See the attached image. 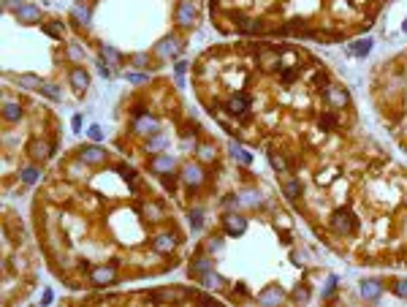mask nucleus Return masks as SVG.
Returning a JSON list of instances; mask_svg holds the SVG:
<instances>
[{"instance_id": "f257e3e1", "label": "nucleus", "mask_w": 407, "mask_h": 307, "mask_svg": "<svg viewBox=\"0 0 407 307\" xmlns=\"http://www.w3.org/2000/svg\"><path fill=\"white\" fill-rule=\"evenodd\" d=\"M174 19H177V25L182 27V30H190V27L198 25V9H195L193 0H179Z\"/></svg>"}, {"instance_id": "f03ea898", "label": "nucleus", "mask_w": 407, "mask_h": 307, "mask_svg": "<svg viewBox=\"0 0 407 307\" xmlns=\"http://www.w3.org/2000/svg\"><path fill=\"white\" fill-rule=\"evenodd\" d=\"M331 228L336 234H342V237H348V234H353L358 228V220L350 209H336L331 215Z\"/></svg>"}, {"instance_id": "7ed1b4c3", "label": "nucleus", "mask_w": 407, "mask_h": 307, "mask_svg": "<svg viewBox=\"0 0 407 307\" xmlns=\"http://www.w3.org/2000/svg\"><path fill=\"white\" fill-rule=\"evenodd\" d=\"M160 131V122H158V117L155 114H142V117H136V120H133V133H139V136H155V133Z\"/></svg>"}, {"instance_id": "20e7f679", "label": "nucleus", "mask_w": 407, "mask_h": 307, "mask_svg": "<svg viewBox=\"0 0 407 307\" xmlns=\"http://www.w3.org/2000/svg\"><path fill=\"white\" fill-rule=\"evenodd\" d=\"M76 155H79V161L87 163V166H100V163H106V149L98 147V144H82Z\"/></svg>"}, {"instance_id": "39448f33", "label": "nucleus", "mask_w": 407, "mask_h": 307, "mask_svg": "<svg viewBox=\"0 0 407 307\" xmlns=\"http://www.w3.org/2000/svg\"><path fill=\"white\" fill-rule=\"evenodd\" d=\"M225 109H228V114L242 117V120H247V112H250V96H247V93H236V96H231V98H228Z\"/></svg>"}, {"instance_id": "423d86ee", "label": "nucleus", "mask_w": 407, "mask_h": 307, "mask_svg": "<svg viewBox=\"0 0 407 307\" xmlns=\"http://www.w3.org/2000/svg\"><path fill=\"white\" fill-rule=\"evenodd\" d=\"M90 280L95 286H112V283H117V266L114 264L95 266V269H90Z\"/></svg>"}, {"instance_id": "0eeeda50", "label": "nucleus", "mask_w": 407, "mask_h": 307, "mask_svg": "<svg viewBox=\"0 0 407 307\" xmlns=\"http://www.w3.org/2000/svg\"><path fill=\"white\" fill-rule=\"evenodd\" d=\"M223 231L228 234V237H242V234L247 231V220L236 215V212H228V215L223 218Z\"/></svg>"}, {"instance_id": "6e6552de", "label": "nucleus", "mask_w": 407, "mask_h": 307, "mask_svg": "<svg viewBox=\"0 0 407 307\" xmlns=\"http://www.w3.org/2000/svg\"><path fill=\"white\" fill-rule=\"evenodd\" d=\"M14 17H17L22 25H33V22L41 19V9H38L36 3H17V9H14Z\"/></svg>"}, {"instance_id": "1a4fd4ad", "label": "nucleus", "mask_w": 407, "mask_h": 307, "mask_svg": "<svg viewBox=\"0 0 407 307\" xmlns=\"http://www.w3.org/2000/svg\"><path fill=\"white\" fill-rule=\"evenodd\" d=\"M323 101H326V104H331V106H336V109H342V106H348V104H350V96H348V90H345V87L328 84V87L323 90Z\"/></svg>"}, {"instance_id": "9d476101", "label": "nucleus", "mask_w": 407, "mask_h": 307, "mask_svg": "<svg viewBox=\"0 0 407 307\" xmlns=\"http://www.w3.org/2000/svg\"><path fill=\"white\" fill-rule=\"evenodd\" d=\"M177 248V234L174 231H163V234H158V237L152 239V250L155 253H171V250Z\"/></svg>"}, {"instance_id": "9b49d317", "label": "nucleus", "mask_w": 407, "mask_h": 307, "mask_svg": "<svg viewBox=\"0 0 407 307\" xmlns=\"http://www.w3.org/2000/svg\"><path fill=\"white\" fill-rule=\"evenodd\" d=\"M171 169H174V155H168V152H158V155H152V161H150V171H155V174H168Z\"/></svg>"}, {"instance_id": "f8f14e48", "label": "nucleus", "mask_w": 407, "mask_h": 307, "mask_svg": "<svg viewBox=\"0 0 407 307\" xmlns=\"http://www.w3.org/2000/svg\"><path fill=\"white\" fill-rule=\"evenodd\" d=\"M68 79H71V87H74L76 93H79V96H82L84 90H90V74H87V71H84L82 66H74V68H71V76H68Z\"/></svg>"}, {"instance_id": "ddd939ff", "label": "nucleus", "mask_w": 407, "mask_h": 307, "mask_svg": "<svg viewBox=\"0 0 407 307\" xmlns=\"http://www.w3.org/2000/svg\"><path fill=\"white\" fill-rule=\"evenodd\" d=\"M182 179L187 182V188H198V185H204L207 174H204L201 166H195V163H187V166L182 169Z\"/></svg>"}, {"instance_id": "4468645a", "label": "nucleus", "mask_w": 407, "mask_h": 307, "mask_svg": "<svg viewBox=\"0 0 407 307\" xmlns=\"http://www.w3.org/2000/svg\"><path fill=\"white\" fill-rule=\"evenodd\" d=\"M27 152H30V158H52V155H54V144H52V141H44V139H33Z\"/></svg>"}, {"instance_id": "2eb2a0df", "label": "nucleus", "mask_w": 407, "mask_h": 307, "mask_svg": "<svg viewBox=\"0 0 407 307\" xmlns=\"http://www.w3.org/2000/svg\"><path fill=\"white\" fill-rule=\"evenodd\" d=\"M358 294H361L366 302H375V299L383 296V283L380 280H364L361 288H358Z\"/></svg>"}, {"instance_id": "dca6fc26", "label": "nucleus", "mask_w": 407, "mask_h": 307, "mask_svg": "<svg viewBox=\"0 0 407 307\" xmlns=\"http://www.w3.org/2000/svg\"><path fill=\"white\" fill-rule=\"evenodd\" d=\"M215 269V261L209 256H204V253H198V256H193V261H190V272L193 274H207V272H212Z\"/></svg>"}, {"instance_id": "f3484780", "label": "nucleus", "mask_w": 407, "mask_h": 307, "mask_svg": "<svg viewBox=\"0 0 407 307\" xmlns=\"http://www.w3.org/2000/svg\"><path fill=\"white\" fill-rule=\"evenodd\" d=\"M231 19L236 22V27L242 30V33H258V30H261V22L245 17V14H231Z\"/></svg>"}, {"instance_id": "a211bd4d", "label": "nucleus", "mask_w": 407, "mask_h": 307, "mask_svg": "<svg viewBox=\"0 0 407 307\" xmlns=\"http://www.w3.org/2000/svg\"><path fill=\"white\" fill-rule=\"evenodd\" d=\"M348 52L353 54V57H366V54L372 52V38H358L348 46Z\"/></svg>"}, {"instance_id": "6ab92c4d", "label": "nucleus", "mask_w": 407, "mask_h": 307, "mask_svg": "<svg viewBox=\"0 0 407 307\" xmlns=\"http://www.w3.org/2000/svg\"><path fill=\"white\" fill-rule=\"evenodd\" d=\"M3 120L6 122H19L22 120V106L14 104V101H6L3 104Z\"/></svg>"}, {"instance_id": "aec40b11", "label": "nucleus", "mask_w": 407, "mask_h": 307, "mask_svg": "<svg viewBox=\"0 0 407 307\" xmlns=\"http://www.w3.org/2000/svg\"><path fill=\"white\" fill-rule=\"evenodd\" d=\"M283 296H285V294H283V288H280V286H269L266 291L258 294V302H261V304H269V302H280Z\"/></svg>"}, {"instance_id": "412c9836", "label": "nucleus", "mask_w": 407, "mask_h": 307, "mask_svg": "<svg viewBox=\"0 0 407 307\" xmlns=\"http://www.w3.org/2000/svg\"><path fill=\"white\" fill-rule=\"evenodd\" d=\"M14 82H17L19 87H25V90H41L44 87V82L38 79V76H33V74H19Z\"/></svg>"}, {"instance_id": "4be33fe9", "label": "nucleus", "mask_w": 407, "mask_h": 307, "mask_svg": "<svg viewBox=\"0 0 407 307\" xmlns=\"http://www.w3.org/2000/svg\"><path fill=\"white\" fill-rule=\"evenodd\" d=\"M177 52H179V41H177L174 36L163 38V41L158 44V54H163V57H166V54H168V57H174Z\"/></svg>"}, {"instance_id": "5701e85b", "label": "nucleus", "mask_w": 407, "mask_h": 307, "mask_svg": "<svg viewBox=\"0 0 407 307\" xmlns=\"http://www.w3.org/2000/svg\"><path fill=\"white\" fill-rule=\"evenodd\" d=\"M71 17H74V22H76V25H90V9H87V6H84V3H76L74 6V9H71Z\"/></svg>"}, {"instance_id": "b1692460", "label": "nucleus", "mask_w": 407, "mask_h": 307, "mask_svg": "<svg viewBox=\"0 0 407 307\" xmlns=\"http://www.w3.org/2000/svg\"><path fill=\"white\" fill-rule=\"evenodd\" d=\"M201 286H204V288H212V291H215V288H223V286H225V280H223L220 274H217V272L212 269V272L201 274Z\"/></svg>"}, {"instance_id": "393cba45", "label": "nucleus", "mask_w": 407, "mask_h": 307, "mask_svg": "<svg viewBox=\"0 0 407 307\" xmlns=\"http://www.w3.org/2000/svg\"><path fill=\"white\" fill-rule=\"evenodd\" d=\"M231 155L242 163V166H250V163H253V152H250V149H245V147H239L236 141L231 144Z\"/></svg>"}, {"instance_id": "a878e982", "label": "nucleus", "mask_w": 407, "mask_h": 307, "mask_svg": "<svg viewBox=\"0 0 407 307\" xmlns=\"http://www.w3.org/2000/svg\"><path fill=\"white\" fill-rule=\"evenodd\" d=\"M19 179H22L25 185H36L38 179H41V169H38V166H25V169L19 171Z\"/></svg>"}, {"instance_id": "bb28decb", "label": "nucleus", "mask_w": 407, "mask_h": 307, "mask_svg": "<svg viewBox=\"0 0 407 307\" xmlns=\"http://www.w3.org/2000/svg\"><path fill=\"white\" fill-rule=\"evenodd\" d=\"M117 174H120L122 179H128V182H130V188H133V191H136V171H133L130 166H128V163H117Z\"/></svg>"}, {"instance_id": "cd10ccee", "label": "nucleus", "mask_w": 407, "mask_h": 307, "mask_svg": "<svg viewBox=\"0 0 407 307\" xmlns=\"http://www.w3.org/2000/svg\"><path fill=\"white\" fill-rule=\"evenodd\" d=\"M283 191H285V199L296 201V199H299V196H301V182H299V179H288Z\"/></svg>"}, {"instance_id": "c85d7f7f", "label": "nucleus", "mask_w": 407, "mask_h": 307, "mask_svg": "<svg viewBox=\"0 0 407 307\" xmlns=\"http://www.w3.org/2000/svg\"><path fill=\"white\" fill-rule=\"evenodd\" d=\"M187 220H190L193 231H201V228H204V209H198V207L190 209V212H187Z\"/></svg>"}, {"instance_id": "c756f323", "label": "nucleus", "mask_w": 407, "mask_h": 307, "mask_svg": "<svg viewBox=\"0 0 407 307\" xmlns=\"http://www.w3.org/2000/svg\"><path fill=\"white\" fill-rule=\"evenodd\" d=\"M44 33H46V36H52V38H62L65 27H62V22L52 19V22H46V25H44Z\"/></svg>"}, {"instance_id": "7c9ffc66", "label": "nucleus", "mask_w": 407, "mask_h": 307, "mask_svg": "<svg viewBox=\"0 0 407 307\" xmlns=\"http://www.w3.org/2000/svg\"><path fill=\"white\" fill-rule=\"evenodd\" d=\"M168 144V136H166V133H155V136H150V139H147V149H163V147H166Z\"/></svg>"}, {"instance_id": "2f4dec72", "label": "nucleus", "mask_w": 407, "mask_h": 307, "mask_svg": "<svg viewBox=\"0 0 407 307\" xmlns=\"http://www.w3.org/2000/svg\"><path fill=\"white\" fill-rule=\"evenodd\" d=\"M100 57H106V60H112V63H120L122 54L117 52L114 46H106V44H104V46H100Z\"/></svg>"}, {"instance_id": "473e14b6", "label": "nucleus", "mask_w": 407, "mask_h": 307, "mask_svg": "<svg viewBox=\"0 0 407 307\" xmlns=\"http://www.w3.org/2000/svg\"><path fill=\"white\" fill-rule=\"evenodd\" d=\"M38 93H41V96H46L49 101H60V87H57V84H44V87L38 90Z\"/></svg>"}, {"instance_id": "72a5a7b5", "label": "nucleus", "mask_w": 407, "mask_h": 307, "mask_svg": "<svg viewBox=\"0 0 407 307\" xmlns=\"http://www.w3.org/2000/svg\"><path fill=\"white\" fill-rule=\"evenodd\" d=\"M291 296L296 299V302H310V288L307 286H296Z\"/></svg>"}, {"instance_id": "f704fd0d", "label": "nucleus", "mask_w": 407, "mask_h": 307, "mask_svg": "<svg viewBox=\"0 0 407 307\" xmlns=\"http://www.w3.org/2000/svg\"><path fill=\"white\" fill-rule=\"evenodd\" d=\"M391 291H394L399 299H407V280H396L394 286H391Z\"/></svg>"}, {"instance_id": "c9c22d12", "label": "nucleus", "mask_w": 407, "mask_h": 307, "mask_svg": "<svg viewBox=\"0 0 407 307\" xmlns=\"http://www.w3.org/2000/svg\"><path fill=\"white\" fill-rule=\"evenodd\" d=\"M147 215L152 218V223H158V220H163V209L158 204H147Z\"/></svg>"}, {"instance_id": "e433bc0d", "label": "nucleus", "mask_w": 407, "mask_h": 307, "mask_svg": "<svg viewBox=\"0 0 407 307\" xmlns=\"http://www.w3.org/2000/svg\"><path fill=\"white\" fill-rule=\"evenodd\" d=\"M198 158H201V161H215V147L201 144V147H198Z\"/></svg>"}, {"instance_id": "4c0bfd02", "label": "nucleus", "mask_w": 407, "mask_h": 307, "mask_svg": "<svg viewBox=\"0 0 407 307\" xmlns=\"http://www.w3.org/2000/svg\"><path fill=\"white\" fill-rule=\"evenodd\" d=\"M312 82H315V87H320V93H323V90L328 87V74H326V71H318Z\"/></svg>"}, {"instance_id": "58836bf2", "label": "nucleus", "mask_w": 407, "mask_h": 307, "mask_svg": "<svg viewBox=\"0 0 407 307\" xmlns=\"http://www.w3.org/2000/svg\"><path fill=\"white\" fill-rule=\"evenodd\" d=\"M87 136H90V141H104V128H100V125H90Z\"/></svg>"}, {"instance_id": "ea45409f", "label": "nucleus", "mask_w": 407, "mask_h": 307, "mask_svg": "<svg viewBox=\"0 0 407 307\" xmlns=\"http://www.w3.org/2000/svg\"><path fill=\"white\" fill-rule=\"evenodd\" d=\"M269 163H272V166H275L277 171H285V169H288V163H285L283 158H280L277 152H269Z\"/></svg>"}, {"instance_id": "a19ab883", "label": "nucleus", "mask_w": 407, "mask_h": 307, "mask_svg": "<svg viewBox=\"0 0 407 307\" xmlns=\"http://www.w3.org/2000/svg\"><path fill=\"white\" fill-rule=\"evenodd\" d=\"M160 182H163V188L174 191V188H177V174H171V171H168V174H160Z\"/></svg>"}, {"instance_id": "79ce46f5", "label": "nucleus", "mask_w": 407, "mask_h": 307, "mask_svg": "<svg viewBox=\"0 0 407 307\" xmlns=\"http://www.w3.org/2000/svg\"><path fill=\"white\" fill-rule=\"evenodd\" d=\"M334 291H336V278L331 274V278L326 280V291H323V299H331V296H334Z\"/></svg>"}, {"instance_id": "37998d69", "label": "nucleus", "mask_w": 407, "mask_h": 307, "mask_svg": "<svg viewBox=\"0 0 407 307\" xmlns=\"http://www.w3.org/2000/svg\"><path fill=\"white\" fill-rule=\"evenodd\" d=\"M128 82L130 84H147L150 82V74H128Z\"/></svg>"}, {"instance_id": "c03bdc74", "label": "nucleus", "mask_w": 407, "mask_h": 307, "mask_svg": "<svg viewBox=\"0 0 407 307\" xmlns=\"http://www.w3.org/2000/svg\"><path fill=\"white\" fill-rule=\"evenodd\" d=\"M207 250H209V253H220V250H223V239H220V237L209 239V242H207Z\"/></svg>"}, {"instance_id": "a18cd8bd", "label": "nucleus", "mask_w": 407, "mask_h": 307, "mask_svg": "<svg viewBox=\"0 0 407 307\" xmlns=\"http://www.w3.org/2000/svg\"><path fill=\"white\" fill-rule=\"evenodd\" d=\"M223 207H225V209H236V207H239V196H225V199H223Z\"/></svg>"}, {"instance_id": "49530a36", "label": "nucleus", "mask_w": 407, "mask_h": 307, "mask_svg": "<svg viewBox=\"0 0 407 307\" xmlns=\"http://www.w3.org/2000/svg\"><path fill=\"white\" fill-rule=\"evenodd\" d=\"M98 74L104 76V79H109V76H112V68H109V63H104V57L98 60Z\"/></svg>"}, {"instance_id": "de8ad7c7", "label": "nucleus", "mask_w": 407, "mask_h": 307, "mask_svg": "<svg viewBox=\"0 0 407 307\" xmlns=\"http://www.w3.org/2000/svg\"><path fill=\"white\" fill-rule=\"evenodd\" d=\"M334 125H336V120H334V117H331V114H326V117H320V128H323V131H331V128H334Z\"/></svg>"}, {"instance_id": "09e8293b", "label": "nucleus", "mask_w": 407, "mask_h": 307, "mask_svg": "<svg viewBox=\"0 0 407 307\" xmlns=\"http://www.w3.org/2000/svg\"><path fill=\"white\" fill-rule=\"evenodd\" d=\"M185 71H187V63H177L174 74H177V82H179V84H182V76H185Z\"/></svg>"}, {"instance_id": "8fccbe9b", "label": "nucleus", "mask_w": 407, "mask_h": 307, "mask_svg": "<svg viewBox=\"0 0 407 307\" xmlns=\"http://www.w3.org/2000/svg\"><path fill=\"white\" fill-rule=\"evenodd\" d=\"M133 66H139V68H144V66H147V54H144V52H139V54H133Z\"/></svg>"}, {"instance_id": "3c124183", "label": "nucleus", "mask_w": 407, "mask_h": 307, "mask_svg": "<svg viewBox=\"0 0 407 307\" xmlns=\"http://www.w3.org/2000/svg\"><path fill=\"white\" fill-rule=\"evenodd\" d=\"M296 76H299V71H293V68H285V71H283V82H293Z\"/></svg>"}, {"instance_id": "603ef678", "label": "nucleus", "mask_w": 407, "mask_h": 307, "mask_svg": "<svg viewBox=\"0 0 407 307\" xmlns=\"http://www.w3.org/2000/svg\"><path fill=\"white\" fill-rule=\"evenodd\" d=\"M130 114H133V120H136V117H142V114H147V106H142V104H136L130 109Z\"/></svg>"}, {"instance_id": "864d4df0", "label": "nucleus", "mask_w": 407, "mask_h": 307, "mask_svg": "<svg viewBox=\"0 0 407 307\" xmlns=\"http://www.w3.org/2000/svg\"><path fill=\"white\" fill-rule=\"evenodd\" d=\"M71 125H74V131H82V114H74Z\"/></svg>"}, {"instance_id": "5fc2aeb1", "label": "nucleus", "mask_w": 407, "mask_h": 307, "mask_svg": "<svg viewBox=\"0 0 407 307\" xmlns=\"http://www.w3.org/2000/svg\"><path fill=\"white\" fill-rule=\"evenodd\" d=\"M41 302H44V304H52V291H49V288H46V291H44V296H41Z\"/></svg>"}, {"instance_id": "6e6d98bb", "label": "nucleus", "mask_w": 407, "mask_h": 307, "mask_svg": "<svg viewBox=\"0 0 407 307\" xmlns=\"http://www.w3.org/2000/svg\"><path fill=\"white\" fill-rule=\"evenodd\" d=\"M236 291H239V294H242V296H247V294H250V291H247V286H245V283H236Z\"/></svg>"}, {"instance_id": "4d7b16f0", "label": "nucleus", "mask_w": 407, "mask_h": 307, "mask_svg": "<svg viewBox=\"0 0 407 307\" xmlns=\"http://www.w3.org/2000/svg\"><path fill=\"white\" fill-rule=\"evenodd\" d=\"M71 57H76V60H79V57H82V52H79V46H71Z\"/></svg>"}, {"instance_id": "13d9d810", "label": "nucleus", "mask_w": 407, "mask_h": 307, "mask_svg": "<svg viewBox=\"0 0 407 307\" xmlns=\"http://www.w3.org/2000/svg\"><path fill=\"white\" fill-rule=\"evenodd\" d=\"M402 30H404V33H407V19H404V25H402Z\"/></svg>"}]
</instances>
